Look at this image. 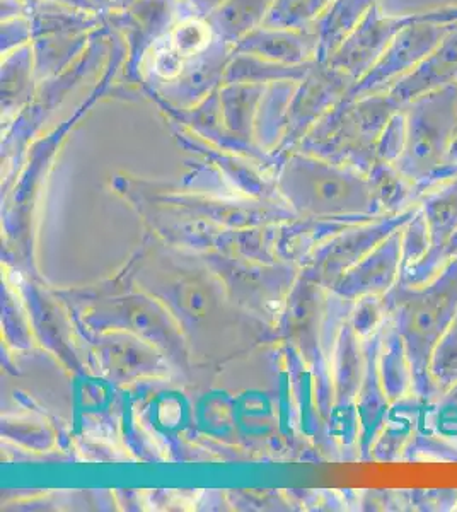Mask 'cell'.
Returning <instances> with one entry per match:
<instances>
[{
	"mask_svg": "<svg viewBox=\"0 0 457 512\" xmlns=\"http://www.w3.org/2000/svg\"><path fill=\"white\" fill-rule=\"evenodd\" d=\"M267 86L231 82L219 88L220 117L227 127L243 128L258 113L261 98Z\"/></svg>",
	"mask_w": 457,
	"mask_h": 512,
	"instance_id": "cell-11",
	"label": "cell"
},
{
	"mask_svg": "<svg viewBox=\"0 0 457 512\" xmlns=\"http://www.w3.org/2000/svg\"><path fill=\"white\" fill-rule=\"evenodd\" d=\"M377 0H335L313 24L318 38V62L324 64L342 45Z\"/></svg>",
	"mask_w": 457,
	"mask_h": 512,
	"instance_id": "cell-7",
	"label": "cell"
},
{
	"mask_svg": "<svg viewBox=\"0 0 457 512\" xmlns=\"http://www.w3.org/2000/svg\"><path fill=\"white\" fill-rule=\"evenodd\" d=\"M408 19L384 14L377 2L324 64L347 77L353 86L376 64Z\"/></svg>",
	"mask_w": 457,
	"mask_h": 512,
	"instance_id": "cell-3",
	"label": "cell"
},
{
	"mask_svg": "<svg viewBox=\"0 0 457 512\" xmlns=\"http://www.w3.org/2000/svg\"><path fill=\"white\" fill-rule=\"evenodd\" d=\"M33 41V28L28 16L2 21V55Z\"/></svg>",
	"mask_w": 457,
	"mask_h": 512,
	"instance_id": "cell-14",
	"label": "cell"
},
{
	"mask_svg": "<svg viewBox=\"0 0 457 512\" xmlns=\"http://www.w3.org/2000/svg\"><path fill=\"white\" fill-rule=\"evenodd\" d=\"M314 18L307 0H275L263 26L282 30H309Z\"/></svg>",
	"mask_w": 457,
	"mask_h": 512,
	"instance_id": "cell-13",
	"label": "cell"
},
{
	"mask_svg": "<svg viewBox=\"0 0 457 512\" xmlns=\"http://www.w3.org/2000/svg\"><path fill=\"white\" fill-rule=\"evenodd\" d=\"M198 18H207L224 0H181Z\"/></svg>",
	"mask_w": 457,
	"mask_h": 512,
	"instance_id": "cell-15",
	"label": "cell"
},
{
	"mask_svg": "<svg viewBox=\"0 0 457 512\" xmlns=\"http://www.w3.org/2000/svg\"><path fill=\"white\" fill-rule=\"evenodd\" d=\"M273 4L275 0H224L203 19L217 38L234 47L241 38L265 24Z\"/></svg>",
	"mask_w": 457,
	"mask_h": 512,
	"instance_id": "cell-8",
	"label": "cell"
},
{
	"mask_svg": "<svg viewBox=\"0 0 457 512\" xmlns=\"http://www.w3.org/2000/svg\"><path fill=\"white\" fill-rule=\"evenodd\" d=\"M215 40L214 31L209 23L198 16L190 18H181L174 24L173 30L166 35V41L169 45L180 53L186 60L197 57L205 48L210 47V43Z\"/></svg>",
	"mask_w": 457,
	"mask_h": 512,
	"instance_id": "cell-12",
	"label": "cell"
},
{
	"mask_svg": "<svg viewBox=\"0 0 457 512\" xmlns=\"http://www.w3.org/2000/svg\"><path fill=\"white\" fill-rule=\"evenodd\" d=\"M457 26V14L413 16L398 31L376 64L348 89V98L381 93L415 69Z\"/></svg>",
	"mask_w": 457,
	"mask_h": 512,
	"instance_id": "cell-2",
	"label": "cell"
},
{
	"mask_svg": "<svg viewBox=\"0 0 457 512\" xmlns=\"http://www.w3.org/2000/svg\"><path fill=\"white\" fill-rule=\"evenodd\" d=\"M333 2H335V0H307L309 11L313 14L314 21H316Z\"/></svg>",
	"mask_w": 457,
	"mask_h": 512,
	"instance_id": "cell-17",
	"label": "cell"
},
{
	"mask_svg": "<svg viewBox=\"0 0 457 512\" xmlns=\"http://www.w3.org/2000/svg\"><path fill=\"white\" fill-rule=\"evenodd\" d=\"M457 82V26L415 69L386 89L400 105Z\"/></svg>",
	"mask_w": 457,
	"mask_h": 512,
	"instance_id": "cell-6",
	"label": "cell"
},
{
	"mask_svg": "<svg viewBox=\"0 0 457 512\" xmlns=\"http://www.w3.org/2000/svg\"><path fill=\"white\" fill-rule=\"evenodd\" d=\"M234 53H246L277 64L302 65L318 60V38L309 30H282L261 26L232 47Z\"/></svg>",
	"mask_w": 457,
	"mask_h": 512,
	"instance_id": "cell-5",
	"label": "cell"
},
{
	"mask_svg": "<svg viewBox=\"0 0 457 512\" xmlns=\"http://www.w3.org/2000/svg\"><path fill=\"white\" fill-rule=\"evenodd\" d=\"M48 2H55V4H64V6L74 7V9H81V11L98 12L103 14V9L99 6L96 0H48Z\"/></svg>",
	"mask_w": 457,
	"mask_h": 512,
	"instance_id": "cell-16",
	"label": "cell"
},
{
	"mask_svg": "<svg viewBox=\"0 0 457 512\" xmlns=\"http://www.w3.org/2000/svg\"><path fill=\"white\" fill-rule=\"evenodd\" d=\"M449 156H451L452 159H456L457 161V135L456 139H454V142H452L451 152H449Z\"/></svg>",
	"mask_w": 457,
	"mask_h": 512,
	"instance_id": "cell-19",
	"label": "cell"
},
{
	"mask_svg": "<svg viewBox=\"0 0 457 512\" xmlns=\"http://www.w3.org/2000/svg\"><path fill=\"white\" fill-rule=\"evenodd\" d=\"M403 166L413 176L439 168L457 135V82L411 99L405 105Z\"/></svg>",
	"mask_w": 457,
	"mask_h": 512,
	"instance_id": "cell-1",
	"label": "cell"
},
{
	"mask_svg": "<svg viewBox=\"0 0 457 512\" xmlns=\"http://www.w3.org/2000/svg\"><path fill=\"white\" fill-rule=\"evenodd\" d=\"M318 60L302 65H285L270 62V60L258 59L246 53L232 52L231 60L226 67L224 84L231 82H246V84H261L268 86L273 82L302 81L307 72L313 69Z\"/></svg>",
	"mask_w": 457,
	"mask_h": 512,
	"instance_id": "cell-9",
	"label": "cell"
},
{
	"mask_svg": "<svg viewBox=\"0 0 457 512\" xmlns=\"http://www.w3.org/2000/svg\"><path fill=\"white\" fill-rule=\"evenodd\" d=\"M139 0H111V6L122 7V9H128L130 6L137 4Z\"/></svg>",
	"mask_w": 457,
	"mask_h": 512,
	"instance_id": "cell-18",
	"label": "cell"
},
{
	"mask_svg": "<svg viewBox=\"0 0 457 512\" xmlns=\"http://www.w3.org/2000/svg\"><path fill=\"white\" fill-rule=\"evenodd\" d=\"M36 60L33 43L16 48L2 59V108L11 111L35 94Z\"/></svg>",
	"mask_w": 457,
	"mask_h": 512,
	"instance_id": "cell-10",
	"label": "cell"
},
{
	"mask_svg": "<svg viewBox=\"0 0 457 512\" xmlns=\"http://www.w3.org/2000/svg\"><path fill=\"white\" fill-rule=\"evenodd\" d=\"M103 11H108L111 7V0H96Z\"/></svg>",
	"mask_w": 457,
	"mask_h": 512,
	"instance_id": "cell-20",
	"label": "cell"
},
{
	"mask_svg": "<svg viewBox=\"0 0 457 512\" xmlns=\"http://www.w3.org/2000/svg\"><path fill=\"white\" fill-rule=\"evenodd\" d=\"M231 55L232 45L215 36L210 47L186 62L180 76L174 81L164 82L161 94L157 96H166L176 105H198L224 84Z\"/></svg>",
	"mask_w": 457,
	"mask_h": 512,
	"instance_id": "cell-4",
	"label": "cell"
}]
</instances>
